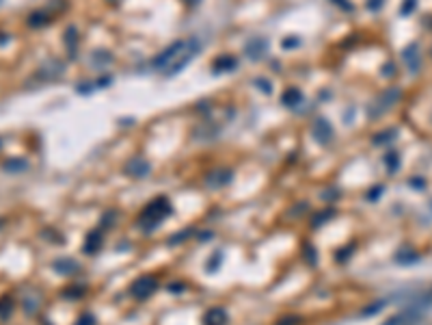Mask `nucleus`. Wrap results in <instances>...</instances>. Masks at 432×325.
I'll use <instances>...</instances> for the list:
<instances>
[{"mask_svg": "<svg viewBox=\"0 0 432 325\" xmlns=\"http://www.w3.org/2000/svg\"><path fill=\"white\" fill-rule=\"evenodd\" d=\"M173 213V206H171V202H169V197H164V195H160V197H156L154 202H149L143 208V213H141V217H139V225L143 230H154L156 225L158 223H162L167 217Z\"/></svg>", "mask_w": 432, "mask_h": 325, "instance_id": "obj_1", "label": "nucleus"}, {"mask_svg": "<svg viewBox=\"0 0 432 325\" xmlns=\"http://www.w3.org/2000/svg\"><path fill=\"white\" fill-rule=\"evenodd\" d=\"M156 291H158V280L154 275H141L139 280H134L130 286V295L136 301H145L147 297H151Z\"/></svg>", "mask_w": 432, "mask_h": 325, "instance_id": "obj_2", "label": "nucleus"}, {"mask_svg": "<svg viewBox=\"0 0 432 325\" xmlns=\"http://www.w3.org/2000/svg\"><path fill=\"white\" fill-rule=\"evenodd\" d=\"M419 321H421V312L417 308H406V310L389 317L383 325H417Z\"/></svg>", "mask_w": 432, "mask_h": 325, "instance_id": "obj_3", "label": "nucleus"}, {"mask_svg": "<svg viewBox=\"0 0 432 325\" xmlns=\"http://www.w3.org/2000/svg\"><path fill=\"white\" fill-rule=\"evenodd\" d=\"M149 171H151L149 163L143 160V158H134V160H130V163L125 165V174L130 176V178H134V180L147 178V176H149Z\"/></svg>", "mask_w": 432, "mask_h": 325, "instance_id": "obj_4", "label": "nucleus"}, {"mask_svg": "<svg viewBox=\"0 0 432 325\" xmlns=\"http://www.w3.org/2000/svg\"><path fill=\"white\" fill-rule=\"evenodd\" d=\"M102 241H104V232L102 230H93L87 234V241H85V254L93 256L95 251H99L102 247Z\"/></svg>", "mask_w": 432, "mask_h": 325, "instance_id": "obj_5", "label": "nucleus"}, {"mask_svg": "<svg viewBox=\"0 0 432 325\" xmlns=\"http://www.w3.org/2000/svg\"><path fill=\"white\" fill-rule=\"evenodd\" d=\"M227 321H229V317H227L225 308H220V306L210 308L204 317V325H227Z\"/></svg>", "mask_w": 432, "mask_h": 325, "instance_id": "obj_6", "label": "nucleus"}, {"mask_svg": "<svg viewBox=\"0 0 432 325\" xmlns=\"http://www.w3.org/2000/svg\"><path fill=\"white\" fill-rule=\"evenodd\" d=\"M229 180H232V171H229V169H218V171H214V174H210L206 178V184L208 187H225V184H229Z\"/></svg>", "mask_w": 432, "mask_h": 325, "instance_id": "obj_7", "label": "nucleus"}, {"mask_svg": "<svg viewBox=\"0 0 432 325\" xmlns=\"http://www.w3.org/2000/svg\"><path fill=\"white\" fill-rule=\"evenodd\" d=\"M54 271H59V273H63V275H73L76 271H80V265L71 258H61L54 263Z\"/></svg>", "mask_w": 432, "mask_h": 325, "instance_id": "obj_8", "label": "nucleus"}, {"mask_svg": "<svg viewBox=\"0 0 432 325\" xmlns=\"http://www.w3.org/2000/svg\"><path fill=\"white\" fill-rule=\"evenodd\" d=\"M404 61H406V65L413 72L419 67V46H417V43H411V46L404 50Z\"/></svg>", "mask_w": 432, "mask_h": 325, "instance_id": "obj_9", "label": "nucleus"}, {"mask_svg": "<svg viewBox=\"0 0 432 325\" xmlns=\"http://www.w3.org/2000/svg\"><path fill=\"white\" fill-rule=\"evenodd\" d=\"M417 260H419V254H415L413 249H400L396 254V263H400V265H413V263H417Z\"/></svg>", "mask_w": 432, "mask_h": 325, "instance_id": "obj_10", "label": "nucleus"}, {"mask_svg": "<svg viewBox=\"0 0 432 325\" xmlns=\"http://www.w3.org/2000/svg\"><path fill=\"white\" fill-rule=\"evenodd\" d=\"M385 165H387L389 174H396V171L400 169V163H398V154H396V152H391V154L385 156Z\"/></svg>", "mask_w": 432, "mask_h": 325, "instance_id": "obj_11", "label": "nucleus"}, {"mask_svg": "<svg viewBox=\"0 0 432 325\" xmlns=\"http://www.w3.org/2000/svg\"><path fill=\"white\" fill-rule=\"evenodd\" d=\"M220 263H223V251H214L212 256H210V260H208V271L212 273V271H216L218 267H220Z\"/></svg>", "mask_w": 432, "mask_h": 325, "instance_id": "obj_12", "label": "nucleus"}, {"mask_svg": "<svg viewBox=\"0 0 432 325\" xmlns=\"http://www.w3.org/2000/svg\"><path fill=\"white\" fill-rule=\"evenodd\" d=\"M333 211H324V213H318L314 219H311V225H322L324 221H328V219H333Z\"/></svg>", "mask_w": 432, "mask_h": 325, "instance_id": "obj_13", "label": "nucleus"}, {"mask_svg": "<svg viewBox=\"0 0 432 325\" xmlns=\"http://www.w3.org/2000/svg\"><path fill=\"white\" fill-rule=\"evenodd\" d=\"M302 256H305V260H307L311 267L316 265V256H318V254H316V249L311 247V245H305V249H302Z\"/></svg>", "mask_w": 432, "mask_h": 325, "instance_id": "obj_14", "label": "nucleus"}, {"mask_svg": "<svg viewBox=\"0 0 432 325\" xmlns=\"http://www.w3.org/2000/svg\"><path fill=\"white\" fill-rule=\"evenodd\" d=\"M300 323H302L300 317H281L274 325H300Z\"/></svg>", "mask_w": 432, "mask_h": 325, "instance_id": "obj_15", "label": "nucleus"}, {"mask_svg": "<svg viewBox=\"0 0 432 325\" xmlns=\"http://www.w3.org/2000/svg\"><path fill=\"white\" fill-rule=\"evenodd\" d=\"M393 137H396V130L385 132V134H380V137H376V139H374V143H376V146H383V141H387V143H389Z\"/></svg>", "mask_w": 432, "mask_h": 325, "instance_id": "obj_16", "label": "nucleus"}, {"mask_svg": "<svg viewBox=\"0 0 432 325\" xmlns=\"http://www.w3.org/2000/svg\"><path fill=\"white\" fill-rule=\"evenodd\" d=\"M383 306H385V301H378V304H374V306H367V308L363 310V317H367V314H376V312H380V310H383Z\"/></svg>", "mask_w": 432, "mask_h": 325, "instance_id": "obj_17", "label": "nucleus"}, {"mask_svg": "<svg viewBox=\"0 0 432 325\" xmlns=\"http://www.w3.org/2000/svg\"><path fill=\"white\" fill-rule=\"evenodd\" d=\"M76 325H95V317H91V314H82V317L76 321Z\"/></svg>", "mask_w": 432, "mask_h": 325, "instance_id": "obj_18", "label": "nucleus"}, {"mask_svg": "<svg viewBox=\"0 0 432 325\" xmlns=\"http://www.w3.org/2000/svg\"><path fill=\"white\" fill-rule=\"evenodd\" d=\"M380 193H383V187H376L374 191L367 193V200H370V202H376V200H378V195H380Z\"/></svg>", "mask_w": 432, "mask_h": 325, "instance_id": "obj_19", "label": "nucleus"}, {"mask_svg": "<svg viewBox=\"0 0 432 325\" xmlns=\"http://www.w3.org/2000/svg\"><path fill=\"white\" fill-rule=\"evenodd\" d=\"M409 184H411V187H415V189H426V182H424L421 178H413Z\"/></svg>", "mask_w": 432, "mask_h": 325, "instance_id": "obj_20", "label": "nucleus"}, {"mask_svg": "<svg viewBox=\"0 0 432 325\" xmlns=\"http://www.w3.org/2000/svg\"><path fill=\"white\" fill-rule=\"evenodd\" d=\"M430 208H432V200H430Z\"/></svg>", "mask_w": 432, "mask_h": 325, "instance_id": "obj_21", "label": "nucleus"}]
</instances>
